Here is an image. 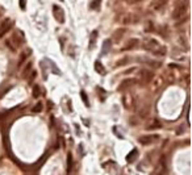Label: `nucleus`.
Returning a JSON list of instances; mask_svg holds the SVG:
<instances>
[{
    "label": "nucleus",
    "mask_w": 192,
    "mask_h": 175,
    "mask_svg": "<svg viewBox=\"0 0 192 175\" xmlns=\"http://www.w3.org/2000/svg\"><path fill=\"white\" fill-rule=\"evenodd\" d=\"M142 48L148 52H151L157 55H164L166 54V48L159 45V42L154 38H146L142 42Z\"/></svg>",
    "instance_id": "nucleus-1"
},
{
    "label": "nucleus",
    "mask_w": 192,
    "mask_h": 175,
    "mask_svg": "<svg viewBox=\"0 0 192 175\" xmlns=\"http://www.w3.org/2000/svg\"><path fill=\"white\" fill-rule=\"evenodd\" d=\"M13 25H15L13 20H11V18H4L3 22L0 24V38H3V37L11 30V28H13Z\"/></svg>",
    "instance_id": "nucleus-2"
},
{
    "label": "nucleus",
    "mask_w": 192,
    "mask_h": 175,
    "mask_svg": "<svg viewBox=\"0 0 192 175\" xmlns=\"http://www.w3.org/2000/svg\"><path fill=\"white\" fill-rule=\"evenodd\" d=\"M185 11H187V3H183V4L179 3L176 7H175L174 12H172V18H175V20L180 18L185 13Z\"/></svg>",
    "instance_id": "nucleus-3"
},
{
    "label": "nucleus",
    "mask_w": 192,
    "mask_h": 175,
    "mask_svg": "<svg viewBox=\"0 0 192 175\" xmlns=\"http://www.w3.org/2000/svg\"><path fill=\"white\" fill-rule=\"evenodd\" d=\"M53 13H54V18L59 24L65 22V12L59 7V5H53Z\"/></svg>",
    "instance_id": "nucleus-4"
},
{
    "label": "nucleus",
    "mask_w": 192,
    "mask_h": 175,
    "mask_svg": "<svg viewBox=\"0 0 192 175\" xmlns=\"http://www.w3.org/2000/svg\"><path fill=\"white\" fill-rule=\"evenodd\" d=\"M134 84H136V79H125V80H123V83L117 87V91L124 92L125 90H128L129 87H132Z\"/></svg>",
    "instance_id": "nucleus-5"
},
{
    "label": "nucleus",
    "mask_w": 192,
    "mask_h": 175,
    "mask_svg": "<svg viewBox=\"0 0 192 175\" xmlns=\"http://www.w3.org/2000/svg\"><path fill=\"white\" fill-rule=\"evenodd\" d=\"M157 140H158V136H141L138 138V142L142 143V145H151Z\"/></svg>",
    "instance_id": "nucleus-6"
},
{
    "label": "nucleus",
    "mask_w": 192,
    "mask_h": 175,
    "mask_svg": "<svg viewBox=\"0 0 192 175\" xmlns=\"http://www.w3.org/2000/svg\"><path fill=\"white\" fill-rule=\"evenodd\" d=\"M139 45V40L138 38H130L125 43V46L123 48V50H134Z\"/></svg>",
    "instance_id": "nucleus-7"
},
{
    "label": "nucleus",
    "mask_w": 192,
    "mask_h": 175,
    "mask_svg": "<svg viewBox=\"0 0 192 175\" xmlns=\"http://www.w3.org/2000/svg\"><path fill=\"white\" fill-rule=\"evenodd\" d=\"M139 75H141V78H142L144 83H149L150 80L154 78V74H153L150 70H142L139 72Z\"/></svg>",
    "instance_id": "nucleus-8"
},
{
    "label": "nucleus",
    "mask_w": 192,
    "mask_h": 175,
    "mask_svg": "<svg viewBox=\"0 0 192 175\" xmlns=\"http://www.w3.org/2000/svg\"><path fill=\"white\" fill-rule=\"evenodd\" d=\"M125 33V29H120V30H116V32L113 33V36H112V38L114 40V41H120L121 40V37H123V34Z\"/></svg>",
    "instance_id": "nucleus-9"
},
{
    "label": "nucleus",
    "mask_w": 192,
    "mask_h": 175,
    "mask_svg": "<svg viewBox=\"0 0 192 175\" xmlns=\"http://www.w3.org/2000/svg\"><path fill=\"white\" fill-rule=\"evenodd\" d=\"M124 107L126 109H129L132 107V96L130 95H124Z\"/></svg>",
    "instance_id": "nucleus-10"
},
{
    "label": "nucleus",
    "mask_w": 192,
    "mask_h": 175,
    "mask_svg": "<svg viewBox=\"0 0 192 175\" xmlns=\"http://www.w3.org/2000/svg\"><path fill=\"white\" fill-rule=\"evenodd\" d=\"M95 68H96V71H98L99 74H101V75H104V74H105L104 67H103V65H101L99 61H98V62H95Z\"/></svg>",
    "instance_id": "nucleus-11"
},
{
    "label": "nucleus",
    "mask_w": 192,
    "mask_h": 175,
    "mask_svg": "<svg viewBox=\"0 0 192 175\" xmlns=\"http://www.w3.org/2000/svg\"><path fill=\"white\" fill-rule=\"evenodd\" d=\"M32 71H33V70H32V63H28L27 67H25L24 71H23V78H28V75H29Z\"/></svg>",
    "instance_id": "nucleus-12"
},
{
    "label": "nucleus",
    "mask_w": 192,
    "mask_h": 175,
    "mask_svg": "<svg viewBox=\"0 0 192 175\" xmlns=\"http://www.w3.org/2000/svg\"><path fill=\"white\" fill-rule=\"evenodd\" d=\"M71 167H73V155L71 153L67 154V172L71 171Z\"/></svg>",
    "instance_id": "nucleus-13"
},
{
    "label": "nucleus",
    "mask_w": 192,
    "mask_h": 175,
    "mask_svg": "<svg viewBox=\"0 0 192 175\" xmlns=\"http://www.w3.org/2000/svg\"><path fill=\"white\" fill-rule=\"evenodd\" d=\"M136 158H137V150L134 149V150H132V153H130V154L126 157V161H128V162H133V161L136 159Z\"/></svg>",
    "instance_id": "nucleus-14"
},
{
    "label": "nucleus",
    "mask_w": 192,
    "mask_h": 175,
    "mask_svg": "<svg viewBox=\"0 0 192 175\" xmlns=\"http://www.w3.org/2000/svg\"><path fill=\"white\" fill-rule=\"evenodd\" d=\"M41 95V88H40V86L38 84H34L33 86V96L34 98H38Z\"/></svg>",
    "instance_id": "nucleus-15"
},
{
    "label": "nucleus",
    "mask_w": 192,
    "mask_h": 175,
    "mask_svg": "<svg viewBox=\"0 0 192 175\" xmlns=\"http://www.w3.org/2000/svg\"><path fill=\"white\" fill-rule=\"evenodd\" d=\"M96 37H98V30H93V32L91 33V41H89V48H93V42L96 40Z\"/></svg>",
    "instance_id": "nucleus-16"
},
{
    "label": "nucleus",
    "mask_w": 192,
    "mask_h": 175,
    "mask_svg": "<svg viewBox=\"0 0 192 175\" xmlns=\"http://www.w3.org/2000/svg\"><path fill=\"white\" fill-rule=\"evenodd\" d=\"M153 22L151 21H146V24H145V32H153Z\"/></svg>",
    "instance_id": "nucleus-17"
},
{
    "label": "nucleus",
    "mask_w": 192,
    "mask_h": 175,
    "mask_svg": "<svg viewBox=\"0 0 192 175\" xmlns=\"http://www.w3.org/2000/svg\"><path fill=\"white\" fill-rule=\"evenodd\" d=\"M41 109H42V104H41V103H37V105L33 108V112L38 113V112H41Z\"/></svg>",
    "instance_id": "nucleus-18"
},
{
    "label": "nucleus",
    "mask_w": 192,
    "mask_h": 175,
    "mask_svg": "<svg viewBox=\"0 0 192 175\" xmlns=\"http://www.w3.org/2000/svg\"><path fill=\"white\" fill-rule=\"evenodd\" d=\"M30 52H28L27 54H21V57H20V62H18V67H20L21 65H23V61H25V58L28 57V54H29Z\"/></svg>",
    "instance_id": "nucleus-19"
},
{
    "label": "nucleus",
    "mask_w": 192,
    "mask_h": 175,
    "mask_svg": "<svg viewBox=\"0 0 192 175\" xmlns=\"http://www.w3.org/2000/svg\"><path fill=\"white\" fill-rule=\"evenodd\" d=\"M80 96H82V99H83V102H84V104H86V105H88V98L86 96V93L83 92V91L80 92Z\"/></svg>",
    "instance_id": "nucleus-20"
},
{
    "label": "nucleus",
    "mask_w": 192,
    "mask_h": 175,
    "mask_svg": "<svg viewBox=\"0 0 192 175\" xmlns=\"http://www.w3.org/2000/svg\"><path fill=\"white\" fill-rule=\"evenodd\" d=\"M128 61H129V58H123V61L116 62V66H123V65H125V63H126Z\"/></svg>",
    "instance_id": "nucleus-21"
},
{
    "label": "nucleus",
    "mask_w": 192,
    "mask_h": 175,
    "mask_svg": "<svg viewBox=\"0 0 192 175\" xmlns=\"http://www.w3.org/2000/svg\"><path fill=\"white\" fill-rule=\"evenodd\" d=\"M20 5H21V8L24 9L25 8V2H20Z\"/></svg>",
    "instance_id": "nucleus-22"
},
{
    "label": "nucleus",
    "mask_w": 192,
    "mask_h": 175,
    "mask_svg": "<svg viewBox=\"0 0 192 175\" xmlns=\"http://www.w3.org/2000/svg\"><path fill=\"white\" fill-rule=\"evenodd\" d=\"M0 15H2V13H0Z\"/></svg>",
    "instance_id": "nucleus-23"
}]
</instances>
